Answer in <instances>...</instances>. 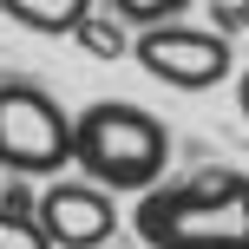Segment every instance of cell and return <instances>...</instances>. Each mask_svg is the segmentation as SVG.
Returning a JSON list of instances; mask_svg holds the SVG:
<instances>
[{
    "label": "cell",
    "mask_w": 249,
    "mask_h": 249,
    "mask_svg": "<svg viewBox=\"0 0 249 249\" xmlns=\"http://www.w3.org/2000/svg\"><path fill=\"white\" fill-rule=\"evenodd\" d=\"M144 249H249V171H197L151 184L131 210Z\"/></svg>",
    "instance_id": "cell-1"
},
{
    "label": "cell",
    "mask_w": 249,
    "mask_h": 249,
    "mask_svg": "<svg viewBox=\"0 0 249 249\" xmlns=\"http://www.w3.org/2000/svg\"><path fill=\"white\" fill-rule=\"evenodd\" d=\"M72 164L86 177H99L105 190H124V197H144L151 184H164V164H171V131H164L158 112L124 99H99L79 112V144Z\"/></svg>",
    "instance_id": "cell-2"
},
{
    "label": "cell",
    "mask_w": 249,
    "mask_h": 249,
    "mask_svg": "<svg viewBox=\"0 0 249 249\" xmlns=\"http://www.w3.org/2000/svg\"><path fill=\"white\" fill-rule=\"evenodd\" d=\"M79 118L33 79H0V171L7 177H59L72 164Z\"/></svg>",
    "instance_id": "cell-3"
},
{
    "label": "cell",
    "mask_w": 249,
    "mask_h": 249,
    "mask_svg": "<svg viewBox=\"0 0 249 249\" xmlns=\"http://www.w3.org/2000/svg\"><path fill=\"white\" fill-rule=\"evenodd\" d=\"M131 59L144 66L151 79L177 86V92H210V86H223V79H230V33H223V26L158 20V26H138Z\"/></svg>",
    "instance_id": "cell-4"
},
{
    "label": "cell",
    "mask_w": 249,
    "mask_h": 249,
    "mask_svg": "<svg viewBox=\"0 0 249 249\" xmlns=\"http://www.w3.org/2000/svg\"><path fill=\"white\" fill-rule=\"evenodd\" d=\"M118 190H105L99 177H53L46 190H39V223H46L53 249H105L118 236Z\"/></svg>",
    "instance_id": "cell-5"
},
{
    "label": "cell",
    "mask_w": 249,
    "mask_h": 249,
    "mask_svg": "<svg viewBox=\"0 0 249 249\" xmlns=\"http://www.w3.org/2000/svg\"><path fill=\"white\" fill-rule=\"evenodd\" d=\"M99 7V0H0V13H7L13 26H26V33H46V39H66L79 33V20Z\"/></svg>",
    "instance_id": "cell-6"
},
{
    "label": "cell",
    "mask_w": 249,
    "mask_h": 249,
    "mask_svg": "<svg viewBox=\"0 0 249 249\" xmlns=\"http://www.w3.org/2000/svg\"><path fill=\"white\" fill-rule=\"evenodd\" d=\"M72 39H79V46L92 53V59H124V53H131V39H138V33H131V20H118L112 7H105V13L92 7L86 20H79V33H72Z\"/></svg>",
    "instance_id": "cell-7"
},
{
    "label": "cell",
    "mask_w": 249,
    "mask_h": 249,
    "mask_svg": "<svg viewBox=\"0 0 249 249\" xmlns=\"http://www.w3.org/2000/svg\"><path fill=\"white\" fill-rule=\"evenodd\" d=\"M0 249H53L46 223H39V210H33V216H20V210H0Z\"/></svg>",
    "instance_id": "cell-8"
},
{
    "label": "cell",
    "mask_w": 249,
    "mask_h": 249,
    "mask_svg": "<svg viewBox=\"0 0 249 249\" xmlns=\"http://www.w3.org/2000/svg\"><path fill=\"white\" fill-rule=\"evenodd\" d=\"M105 7L118 20H131V26H158V20H184L190 0H105Z\"/></svg>",
    "instance_id": "cell-9"
},
{
    "label": "cell",
    "mask_w": 249,
    "mask_h": 249,
    "mask_svg": "<svg viewBox=\"0 0 249 249\" xmlns=\"http://www.w3.org/2000/svg\"><path fill=\"white\" fill-rule=\"evenodd\" d=\"M0 210H20V216H33V210H39V190H26L20 177H13V184H0Z\"/></svg>",
    "instance_id": "cell-10"
},
{
    "label": "cell",
    "mask_w": 249,
    "mask_h": 249,
    "mask_svg": "<svg viewBox=\"0 0 249 249\" xmlns=\"http://www.w3.org/2000/svg\"><path fill=\"white\" fill-rule=\"evenodd\" d=\"M236 105H243V118H249V72L236 79Z\"/></svg>",
    "instance_id": "cell-11"
},
{
    "label": "cell",
    "mask_w": 249,
    "mask_h": 249,
    "mask_svg": "<svg viewBox=\"0 0 249 249\" xmlns=\"http://www.w3.org/2000/svg\"><path fill=\"white\" fill-rule=\"evenodd\" d=\"M236 7H243V33H249V0H236Z\"/></svg>",
    "instance_id": "cell-12"
},
{
    "label": "cell",
    "mask_w": 249,
    "mask_h": 249,
    "mask_svg": "<svg viewBox=\"0 0 249 249\" xmlns=\"http://www.w3.org/2000/svg\"><path fill=\"white\" fill-rule=\"evenodd\" d=\"M105 249H112V243H105Z\"/></svg>",
    "instance_id": "cell-13"
}]
</instances>
